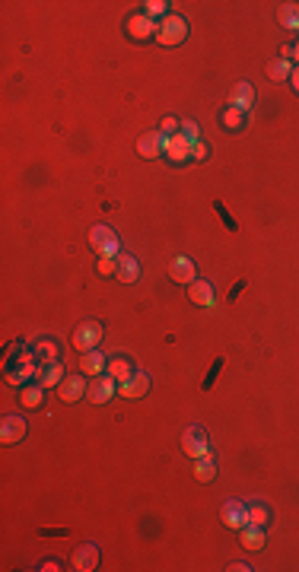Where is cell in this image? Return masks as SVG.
Returning a JSON list of instances; mask_svg holds the SVG:
<instances>
[{
  "label": "cell",
  "mask_w": 299,
  "mask_h": 572,
  "mask_svg": "<svg viewBox=\"0 0 299 572\" xmlns=\"http://www.w3.org/2000/svg\"><path fill=\"white\" fill-rule=\"evenodd\" d=\"M185 39H188V23L179 13H169L156 29V41L165 48H172V45H181Z\"/></svg>",
  "instance_id": "1"
},
{
  "label": "cell",
  "mask_w": 299,
  "mask_h": 572,
  "mask_svg": "<svg viewBox=\"0 0 299 572\" xmlns=\"http://www.w3.org/2000/svg\"><path fill=\"white\" fill-rule=\"evenodd\" d=\"M89 245H93L99 255H109V258H118L121 255L118 235L111 232L109 226H93V232H89Z\"/></svg>",
  "instance_id": "2"
},
{
  "label": "cell",
  "mask_w": 299,
  "mask_h": 572,
  "mask_svg": "<svg viewBox=\"0 0 299 572\" xmlns=\"http://www.w3.org/2000/svg\"><path fill=\"white\" fill-rule=\"evenodd\" d=\"M181 448H185V455H188L191 461L210 455V445H207V436H204L201 426H188V430H185V436H181Z\"/></svg>",
  "instance_id": "3"
},
{
  "label": "cell",
  "mask_w": 299,
  "mask_h": 572,
  "mask_svg": "<svg viewBox=\"0 0 299 572\" xmlns=\"http://www.w3.org/2000/svg\"><path fill=\"white\" fill-rule=\"evenodd\" d=\"M99 340H102V324L99 322H83L77 331H73V347H77L80 353L96 350Z\"/></svg>",
  "instance_id": "4"
},
{
  "label": "cell",
  "mask_w": 299,
  "mask_h": 572,
  "mask_svg": "<svg viewBox=\"0 0 299 572\" xmlns=\"http://www.w3.org/2000/svg\"><path fill=\"white\" fill-rule=\"evenodd\" d=\"M115 394H118V382H115L109 372H105V376H96L87 388V398L93 400V404H105V400H111Z\"/></svg>",
  "instance_id": "5"
},
{
  "label": "cell",
  "mask_w": 299,
  "mask_h": 572,
  "mask_svg": "<svg viewBox=\"0 0 299 572\" xmlns=\"http://www.w3.org/2000/svg\"><path fill=\"white\" fill-rule=\"evenodd\" d=\"M19 439H26V420L19 414H7L0 420V442L3 445H16Z\"/></svg>",
  "instance_id": "6"
},
{
  "label": "cell",
  "mask_w": 299,
  "mask_h": 572,
  "mask_svg": "<svg viewBox=\"0 0 299 572\" xmlns=\"http://www.w3.org/2000/svg\"><path fill=\"white\" fill-rule=\"evenodd\" d=\"M223 525L226 528H236V531H242L245 525H248V506L245 502H239V499H229V502H223Z\"/></svg>",
  "instance_id": "7"
},
{
  "label": "cell",
  "mask_w": 299,
  "mask_h": 572,
  "mask_svg": "<svg viewBox=\"0 0 299 572\" xmlns=\"http://www.w3.org/2000/svg\"><path fill=\"white\" fill-rule=\"evenodd\" d=\"M191 143L194 140H188L185 133H172V137H165V156L172 159V163H188L191 159Z\"/></svg>",
  "instance_id": "8"
},
{
  "label": "cell",
  "mask_w": 299,
  "mask_h": 572,
  "mask_svg": "<svg viewBox=\"0 0 299 572\" xmlns=\"http://www.w3.org/2000/svg\"><path fill=\"white\" fill-rule=\"evenodd\" d=\"M137 153H141L143 159H156L159 153H165V133L163 131H147L137 140Z\"/></svg>",
  "instance_id": "9"
},
{
  "label": "cell",
  "mask_w": 299,
  "mask_h": 572,
  "mask_svg": "<svg viewBox=\"0 0 299 572\" xmlns=\"http://www.w3.org/2000/svg\"><path fill=\"white\" fill-rule=\"evenodd\" d=\"M169 277H172L175 283H194V280H197L194 261H191L188 255H179V258H172V264H169Z\"/></svg>",
  "instance_id": "10"
},
{
  "label": "cell",
  "mask_w": 299,
  "mask_h": 572,
  "mask_svg": "<svg viewBox=\"0 0 299 572\" xmlns=\"http://www.w3.org/2000/svg\"><path fill=\"white\" fill-rule=\"evenodd\" d=\"M156 29H159V26L153 23L150 16H143V13H137V16H131V19H127V32H131V39H137V41L156 39Z\"/></svg>",
  "instance_id": "11"
},
{
  "label": "cell",
  "mask_w": 299,
  "mask_h": 572,
  "mask_svg": "<svg viewBox=\"0 0 299 572\" xmlns=\"http://www.w3.org/2000/svg\"><path fill=\"white\" fill-rule=\"evenodd\" d=\"M87 388H89V385L83 382L80 376H67L61 382V388H57V398H61L64 404H73V400H80L83 394H87Z\"/></svg>",
  "instance_id": "12"
},
{
  "label": "cell",
  "mask_w": 299,
  "mask_h": 572,
  "mask_svg": "<svg viewBox=\"0 0 299 572\" xmlns=\"http://www.w3.org/2000/svg\"><path fill=\"white\" fill-rule=\"evenodd\" d=\"M105 369H109V360H105L99 350H87V353H83V360H80V372H83V376H89V378L105 376Z\"/></svg>",
  "instance_id": "13"
},
{
  "label": "cell",
  "mask_w": 299,
  "mask_h": 572,
  "mask_svg": "<svg viewBox=\"0 0 299 572\" xmlns=\"http://www.w3.org/2000/svg\"><path fill=\"white\" fill-rule=\"evenodd\" d=\"M147 391H150V376H147V372H134V376L127 378L125 385H118V394H121V398H131V400L143 398Z\"/></svg>",
  "instance_id": "14"
},
{
  "label": "cell",
  "mask_w": 299,
  "mask_h": 572,
  "mask_svg": "<svg viewBox=\"0 0 299 572\" xmlns=\"http://www.w3.org/2000/svg\"><path fill=\"white\" fill-rule=\"evenodd\" d=\"M96 566H99V547H96V544H83V547L73 553V569L89 572V569H96Z\"/></svg>",
  "instance_id": "15"
},
{
  "label": "cell",
  "mask_w": 299,
  "mask_h": 572,
  "mask_svg": "<svg viewBox=\"0 0 299 572\" xmlns=\"http://www.w3.org/2000/svg\"><path fill=\"white\" fill-rule=\"evenodd\" d=\"M252 102H255V86H252V83H236L233 93H229V105H233V109L248 111V109H252Z\"/></svg>",
  "instance_id": "16"
},
{
  "label": "cell",
  "mask_w": 299,
  "mask_h": 572,
  "mask_svg": "<svg viewBox=\"0 0 299 572\" xmlns=\"http://www.w3.org/2000/svg\"><path fill=\"white\" fill-rule=\"evenodd\" d=\"M115 277H118L121 283H134L137 277H141V264H137V258H131V255H125V251H121V255H118V270H115Z\"/></svg>",
  "instance_id": "17"
},
{
  "label": "cell",
  "mask_w": 299,
  "mask_h": 572,
  "mask_svg": "<svg viewBox=\"0 0 299 572\" xmlns=\"http://www.w3.org/2000/svg\"><path fill=\"white\" fill-rule=\"evenodd\" d=\"M188 299H191V302H197V306H207V308L217 302V299H213V286L207 280H194V283H191V286H188Z\"/></svg>",
  "instance_id": "18"
},
{
  "label": "cell",
  "mask_w": 299,
  "mask_h": 572,
  "mask_svg": "<svg viewBox=\"0 0 299 572\" xmlns=\"http://www.w3.org/2000/svg\"><path fill=\"white\" fill-rule=\"evenodd\" d=\"M105 372H109V376L115 378L118 385H125L127 378L134 376V366H131V360H125V356H111V360H109V369H105Z\"/></svg>",
  "instance_id": "19"
},
{
  "label": "cell",
  "mask_w": 299,
  "mask_h": 572,
  "mask_svg": "<svg viewBox=\"0 0 299 572\" xmlns=\"http://www.w3.org/2000/svg\"><path fill=\"white\" fill-rule=\"evenodd\" d=\"M64 382V369L61 362H48V366L39 369V385L42 388H55V385Z\"/></svg>",
  "instance_id": "20"
},
{
  "label": "cell",
  "mask_w": 299,
  "mask_h": 572,
  "mask_svg": "<svg viewBox=\"0 0 299 572\" xmlns=\"http://www.w3.org/2000/svg\"><path fill=\"white\" fill-rule=\"evenodd\" d=\"M29 376H35V360H32V356H23V360H19V369L7 372V382L10 385H26V378Z\"/></svg>",
  "instance_id": "21"
},
{
  "label": "cell",
  "mask_w": 299,
  "mask_h": 572,
  "mask_svg": "<svg viewBox=\"0 0 299 572\" xmlns=\"http://www.w3.org/2000/svg\"><path fill=\"white\" fill-rule=\"evenodd\" d=\"M194 477L201 480V483H207V480H213V477H217V461H213V452H210V455H204V458H197V461H194Z\"/></svg>",
  "instance_id": "22"
},
{
  "label": "cell",
  "mask_w": 299,
  "mask_h": 572,
  "mask_svg": "<svg viewBox=\"0 0 299 572\" xmlns=\"http://www.w3.org/2000/svg\"><path fill=\"white\" fill-rule=\"evenodd\" d=\"M242 547L245 550H261L264 547V531L258 525H245L242 528Z\"/></svg>",
  "instance_id": "23"
},
{
  "label": "cell",
  "mask_w": 299,
  "mask_h": 572,
  "mask_svg": "<svg viewBox=\"0 0 299 572\" xmlns=\"http://www.w3.org/2000/svg\"><path fill=\"white\" fill-rule=\"evenodd\" d=\"M19 400H23V407H42V400H45V388H42V385H26L23 394H19Z\"/></svg>",
  "instance_id": "24"
},
{
  "label": "cell",
  "mask_w": 299,
  "mask_h": 572,
  "mask_svg": "<svg viewBox=\"0 0 299 572\" xmlns=\"http://www.w3.org/2000/svg\"><path fill=\"white\" fill-rule=\"evenodd\" d=\"M277 19H280V26H287V29H296V32H299V3H284V7H280V13H277Z\"/></svg>",
  "instance_id": "25"
},
{
  "label": "cell",
  "mask_w": 299,
  "mask_h": 572,
  "mask_svg": "<svg viewBox=\"0 0 299 572\" xmlns=\"http://www.w3.org/2000/svg\"><path fill=\"white\" fill-rule=\"evenodd\" d=\"M268 518H271L268 506H261V502H248V525L264 528V525H268Z\"/></svg>",
  "instance_id": "26"
},
{
  "label": "cell",
  "mask_w": 299,
  "mask_h": 572,
  "mask_svg": "<svg viewBox=\"0 0 299 572\" xmlns=\"http://www.w3.org/2000/svg\"><path fill=\"white\" fill-rule=\"evenodd\" d=\"M268 77H271V80H290V77H293L290 61H284V57L271 61V64H268Z\"/></svg>",
  "instance_id": "27"
},
{
  "label": "cell",
  "mask_w": 299,
  "mask_h": 572,
  "mask_svg": "<svg viewBox=\"0 0 299 572\" xmlns=\"http://www.w3.org/2000/svg\"><path fill=\"white\" fill-rule=\"evenodd\" d=\"M245 115H248V111H242V109H233V105H229V109L223 111V124H226L229 131H239V127L245 124Z\"/></svg>",
  "instance_id": "28"
},
{
  "label": "cell",
  "mask_w": 299,
  "mask_h": 572,
  "mask_svg": "<svg viewBox=\"0 0 299 572\" xmlns=\"http://www.w3.org/2000/svg\"><path fill=\"white\" fill-rule=\"evenodd\" d=\"M165 7H169V3H165V0H147V3H143V16H150V19H156V16H169L165 13Z\"/></svg>",
  "instance_id": "29"
},
{
  "label": "cell",
  "mask_w": 299,
  "mask_h": 572,
  "mask_svg": "<svg viewBox=\"0 0 299 572\" xmlns=\"http://www.w3.org/2000/svg\"><path fill=\"white\" fill-rule=\"evenodd\" d=\"M35 353H39L42 360H48V362H57V347L51 344V340H42V344L35 347Z\"/></svg>",
  "instance_id": "30"
},
{
  "label": "cell",
  "mask_w": 299,
  "mask_h": 572,
  "mask_svg": "<svg viewBox=\"0 0 299 572\" xmlns=\"http://www.w3.org/2000/svg\"><path fill=\"white\" fill-rule=\"evenodd\" d=\"M115 270H118V258L102 255V258H99V274H115Z\"/></svg>",
  "instance_id": "31"
},
{
  "label": "cell",
  "mask_w": 299,
  "mask_h": 572,
  "mask_svg": "<svg viewBox=\"0 0 299 572\" xmlns=\"http://www.w3.org/2000/svg\"><path fill=\"white\" fill-rule=\"evenodd\" d=\"M181 133L188 137V140H201V127L194 121H181Z\"/></svg>",
  "instance_id": "32"
},
{
  "label": "cell",
  "mask_w": 299,
  "mask_h": 572,
  "mask_svg": "<svg viewBox=\"0 0 299 572\" xmlns=\"http://www.w3.org/2000/svg\"><path fill=\"white\" fill-rule=\"evenodd\" d=\"M207 153H210V149H207L204 140H194V143H191V159H197V163H201V159H207Z\"/></svg>",
  "instance_id": "33"
},
{
  "label": "cell",
  "mask_w": 299,
  "mask_h": 572,
  "mask_svg": "<svg viewBox=\"0 0 299 572\" xmlns=\"http://www.w3.org/2000/svg\"><path fill=\"white\" fill-rule=\"evenodd\" d=\"M179 127H181V124L175 121V118H165V121H163V131H165V133H175Z\"/></svg>",
  "instance_id": "34"
},
{
  "label": "cell",
  "mask_w": 299,
  "mask_h": 572,
  "mask_svg": "<svg viewBox=\"0 0 299 572\" xmlns=\"http://www.w3.org/2000/svg\"><path fill=\"white\" fill-rule=\"evenodd\" d=\"M290 86H293V93L299 95V71H293V77H290Z\"/></svg>",
  "instance_id": "35"
},
{
  "label": "cell",
  "mask_w": 299,
  "mask_h": 572,
  "mask_svg": "<svg viewBox=\"0 0 299 572\" xmlns=\"http://www.w3.org/2000/svg\"><path fill=\"white\" fill-rule=\"evenodd\" d=\"M229 569H233V572H245V569H252V566H245V563H233V566H229Z\"/></svg>",
  "instance_id": "36"
},
{
  "label": "cell",
  "mask_w": 299,
  "mask_h": 572,
  "mask_svg": "<svg viewBox=\"0 0 299 572\" xmlns=\"http://www.w3.org/2000/svg\"><path fill=\"white\" fill-rule=\"evenodd\" d=\"M280 55H284V61H290V57H293V45H284V51H280Z\"/></svg>",
  "instance_id": "37"
},
{
  "label": "cell",
  "mask_w": 299,
  "mask_h": 572,
  "mask_svg": "<svg viewBox=\"0 0 299 572\" xmlns=\"http://www.w3.org/2000/svg\"><path fill=\"white\" fill-rule=\"evenodd\" d=\"M293 61H299V41L293 45Z\"/></svg>",
  "instance_id": "38"
}]
</instances>
